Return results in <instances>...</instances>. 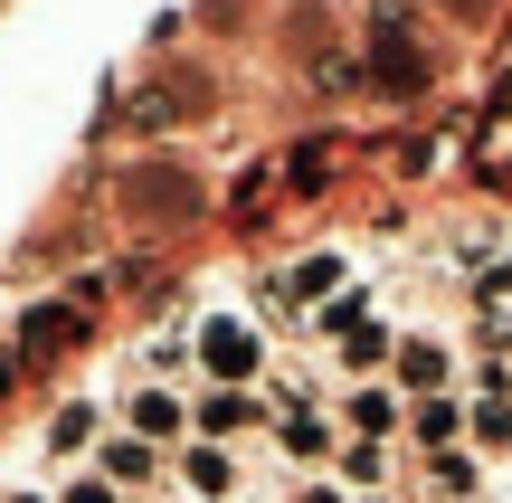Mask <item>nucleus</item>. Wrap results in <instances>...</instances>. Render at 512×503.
<instances>
[{
  "instance_id": "obj_4",
  "label": "nucleus",
  "mask_w": 512,
  "mask_h": 503,
  "mask_svg": "<svg viewBox=\"0 0 512 503\" xmlns=\"http://www.w3.org/2000/svg\"><path fill=\"white\" fill-rule=\"evenodd\" d=\"M171 485H181V503H247V466L238 447L190 437V447H171Z\"/></svg>"
},
{
  "instance_id": "obj_18",
  "label": "nucleus",
  "mask_w": 512,
  "mask_h": 503,
  "mask_svg": "<svg viewBox=\"0 0 512 503\" xmlns=\"http://www.w3.org/2000/svg\"><path fill=\"white\" fill-rule=\"evenodd\" d=\"M285 503H361V494H342L332 475H294V485H285Z\"/></svg>"
},
{
  "instance_id": "obj_20",
  "label": "nucleus",
  "mask_w": 512,
  "mask_h": 503,
  "mask_svg": "<svg viewBox=\"0 0 512 503\" xmlns=\"http://www.w3.org/2000/svg\"><path fill=\"white\" fill-rule=\"evenodd\" d=\"M503 342H512V323H503Z\"/></svg>"
},
{
  "instance_id": "obj_16",
  "label": "nucleus",
  "mask_w": 512,
  "mask_h": 503,
  "mask_svg": "<svg viewBox=\"0 0 512 503\" xmlns=\"http://www.w3.org/2000/svg\"><path fill=\"white\" fill-rule=\"evenodd\" d=\"M475 295H484V314H494V323H512V247H503V257L475 276Z\"/></svg>"
},
{
  "instance_id": "obj_15",
  "label": "nucleus",
  "mask_w": 512,
  "mask_h": 503,
  "mask_svg": "<svg viewBox=\"0 0 512 503\" xmlns=\"http://www.w3.org/2000/svg\"><path fill=\"white\" fill-rule=\"evenodd\" d=\"M465 447L475 456H512V399H465Z\"/></svg>"
},
{
  "instance_id": "obj_7",
  "label": "nucleus",
  "mask_w": 512,
  "mask_h": 503,
  "mask_svg": "<svg viewBox=\"0 0 512 503\" xmlns=\"http://www.w3.org/2000/svg\"><path fill=\"white\" fill-rule=\"evenodd\" d=\"M332 418H342V437H370V447H389V437L408 428V399L389 390V380H351V390L332 399Z\"/></svg>"
},
{
  "instance_id": "obj_13",
  "label": "nucleus",
  "mask_w": 512,
  "mask_h": 503,
  "mask_svg": "<svg viewBox=\"0 0 512 503\" xmlns=\"http://www.w3.org/2000/svg\"><path fill=\"white\" fill-rule=\"evenodd\" d=\"M332 485H342V494H380V485H389V447L342 437V456H332Z\"/></svg>"
},
{
  "instance_id": "obj_9",
  "label": "nucleus",
  "mask_w": 512,
  "mask_h": 503,
  "mask_svg": "<svg viewBox=\"0 0 512 503\" xmlns=\"http://www.w3.org/2000/svg\"><path fill=\"white\" fill-rule=\"evenodd\" d=\"M389 352H399V333H389L380 304H370L361 323H342V333H332V371H342V390H351V380H380V371H389Z\"/></svg>"
},
{
  "instance_id": "obj_1",
  "label": "nucleus",
  "mask_w": 512,
  "mask_h": 503,
  "mask_svg": "<svg viewBox=\"0 0 512 503\" xmlns=\"http://www.w3.org/2000/svg\"><path fill=\"white\" fill-rule=\"evenodd\" d=\"M190 352H200V390H266V371H275L266 323H247V314H200Z\"/></svg>"
},
{
  "instance_id": "obj_6",
  "label": "nucleus",
  "mask_w": 512,
  "mask_h": 503,
  "mask_svg": "<svg viewBox=\"0 0 512 503\" xmlns=\"http://www.w3.org/2000/svg\"><path fill=\"white\" fill-rule=\"evenodd\" d=\"M105 428H114V399H95V390H86V399H57V418H48V456L76 475L95 447H105Z\"/></svg>"
},
{
  "instance_id": "obj_11",
  "label": "nucleus",
  "mask_w": 512,
  "mask_h": 503,
  "mask_svg": "<svg viewBox=\"0 0 512 503\" xmlns=\"http://www.w3.org/2000/svg\"><path fill=\"white\" fill-rule=\"evenodd\" d=\"M408 437H418V456L465 447V399L456 390H446V399H408Z\"/></svg>"
},
{
  "instance_id": "obj_14",
  "label": "nucleus",
  "mask_w": 512,
  "mask_h": 503,
  "mask_svg": "<svg viewBox=\"0 0 512 503\" xmlns=\"http://www.w3.org/2000/svg\"><path fill=\"white\" fill-rule=\"evenodd\" d=\"M427 485H437V503H475V494H484V456H475V447L427 456Z\"/></svg>"
},
{
  "instance_id": "obj_2",
  "label": "nucleus",
  "mask_w": 512,
  "mask_h": 503,
  "mask_svg": "<svg viewBox=\"0 0 512 503\" xmlns=\"http://www.w3.org/2000/svg\"><path fill=\"white\" fill-rule=\"evenodd\" d=\"M114 428L143 437V447H190V390H162V380H133L124 399H114Z\"/></svg>"
},
{
  "instance_id": "obj_3",
  "label": "nucleus",
  "mask_w": 512,
  "mask_h": 503,
  "mask_svg": "<svg viewBox=\"0 0 512 503\" xmlns=\"http://www.w3.org/2000/svg\"><path fill=\"white\" fill-rule=\"evenodd\" d=\"M266 428H275L266 390H190V437H209V447H247Z\"/></svg>"
},
{
  "instance_id": "obj_8",
  "label": "nucleus",
  "mask_w": 512,
  "mask_h": 503,
  "mask_svg": "<svg viewBox=\"0 0 512 503\" xmlns=\"http://www.w3.org/2000/svg\"><path fill=\"white\" fill-rule=\"evenodd\" d=\"M86 466L105 475L114 494H152V485H171V456H162V447H143V437H124V428H105V447H95Z\"/></svg>"
},
{
  "instance_id": "obj_5",
  "label": "nucleus",
  "mask_w": 512,
  "mask_h": 503,
  "mask_svg": "<svg viewBox=\"0 0 512 503\" xmlns=\"http://www.w3.org/2000/svg\"><path fill=\"white\" fill-rule=\"evenodd\" d=\"M389 390H399V399H446V390H456V342H446V333H399Z\"/></svg>"
},
{
  "instance_id": "obj_12",
  "label": "nucleus",
  "mask_w": 512,
  "mask_h": 503,
  "mask_svg": "<svg viewBox=\"0 0 512 503\" xmlns=\"http://www.w3.org/2000/svg\"><path fill=\"white\" fill-rule=\"evenodd\" d=\"M76 333H86V314H76V304H38V314L19 323V352H29V361H48V352H67Z\"/></svg>"
},
{
  "instance_id": "obj_17",
  "label": "nucleus",
  "mask_w": 512,
  "mask_h": 503,
  "mask_svg": "<svg viewBox=\"0 0 512 503\" xmlns=\"http://www.w3.org/2000/svg\"><path fill=\"white\" fill-rule=\"evenodd\" d=\"M57 503H133V494H114V485H105L95 466H76L67 485H57Z\"/></svg>"
},
{
  "instance_id": "obj_10",
  "label": "nucleus",
  "mask_w": 512,
  "mask_h": 503,
  "mask_svg": "<svg viewBox=\"0 0 512 503\" xmlns=\"http://www.w3.org/2000/svg\"><path fill=\"white\" fill-rule=\"evenodd\" d=\"M370 76H380L389 95H418V86H427V48L399 29V19H380V29H370Z\"/></svg>"
},
{
  "instance_id": "obj_19",
  "label": "nucleus",
  "mask_w": 512,
  "mask_h": 503,
  "mask_svg": "<svg viewBox=\"0 0 512 503\" xmlns=\"http://www.w3.org/2000/svg\"><path fill=\"white\" fill-rule=\"evenodd\" d=\"M0 503H57V494H38V485H10V494H0Z\"/></svg>"
}]
</instances>
